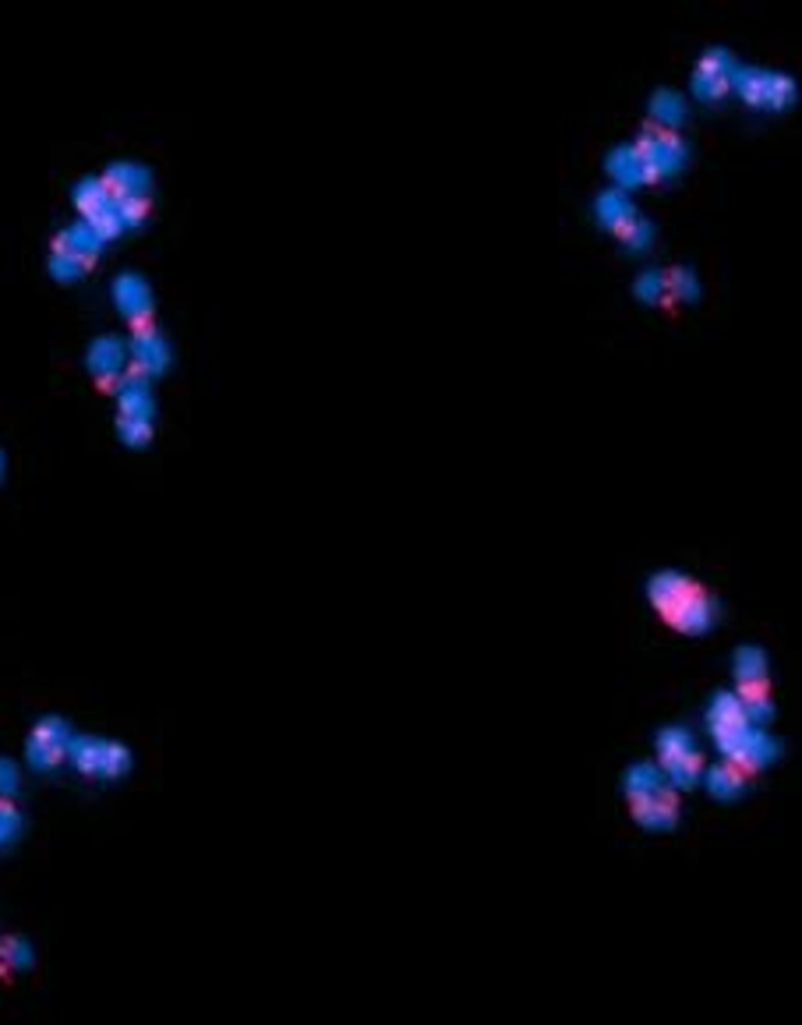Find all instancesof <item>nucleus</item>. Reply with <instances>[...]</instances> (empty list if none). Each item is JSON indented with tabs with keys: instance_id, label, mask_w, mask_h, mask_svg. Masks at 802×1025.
I'll list each match as a JSON object with an SVG mask.
<instances>
[{
	"instance_id": "1",
	"label": "nucleus",
	"mask_w": 802,
	"mask_h": 1025,
	"mask_svg": "<svg viewBox=\"0 0 802 1025\" xmlns=\"http://www.w3.org/2000/svg\"><path fill=\"white\" fill-rule=\"evenodd\" d=\"M664 619H668V626H675L683 633H703L707 626L714 623V598L700 584H690V590L664 612Z\"/></svg>"
},
{
	"instance_id": "2",
	"label": "nucleus",
	"mask_w": 802,
	"mask_h": 1025,
	"mask_svg": "<svg viewBox=\"0 0 802 1025\" xmlns=\"http://www.w3.org/2000/svg\"><path fill=\"white\" fill-rule=\"evenodd\" d=\"M690 584H693V580H686L683 573H657L654 580H651V587H647V590H651V605L664 616V612L690 590Z\"/></svg>"
},
{
	"instance_id": "3",
	"label": "nucleus",
	"mask_w": 802,
	"mask_h": 1025,
	"mask_svg": "<svg viewBox=\"0 0 802 1025\" xmlns=\"http://www.w3.org/2000/svg\"><path fill=\"white\" fill-rule=\"evenodd\" d=\"M608 167H612V174H616L619 181H625V184L644 181V174H647V167H644V156H640V148H636V146L616 148V152H612V159H608Z\"/></svg>"
},
{
	"instance_id": "4",
	"label": "nucleus",
	"mask_w": 802,
	"mask_h": 1025,
	"mask_svg": "<svg viewBox=\"0 0 802 1025\" xmlns=\"http://www.w3.org/2000/svg\"><path fill=\"white\" fill-rule=\"evenodd\" d=\"M117 297H120V304H124V311H128L131 319H142V315L148 311V293L135 276H124V280H120Z\"/></svg>"
},
{
	"instance_id": "5",
	"label": "nucleus",
	"mask_w": 802,
	"mask_h": 1025,
	"mask_svg": "<svg viewBox=\"0 0 802 1025\" xmlns=\"http://www.w3.org/2000/svg\"><path fill=\"white\" fill-rule=\"evenodd\" d=\"M664 768H668V774H672L675 781L690 785L696 774H700V768H703V761H700V753H696V750H686V753H679V757H668V761H664Z\"/></svg>"
},
{
	"instance_id": "6",
	"label": "nucleus",
	"mask_w": 802,
	"mask_h": 1025,
	"mask_svg": "<svg viewBox=\"0 0 802 1025\" xmlns=\"http://www.w3.org/2000/svg\"><path fill=\"white\" fill-rule=\"evenodd\" d=\"M735 675H739V683H749V679H767L764 655H760V651H753V647L739 651V658H735Z\"/></svg>"
},
{
	"instance_id": "7",
	"label": "nucleus",
	"mask_w": 802,
	"mask_h": 1025,
	"mask_svg": "<svg viewBox=\"0 0 802 1025\" xmlns=\"http://www.w3.org/2000/svg\"><path fill=\"white\" fill-rule=\"evenodd\" d=\"M707 781H711V789H714L718 796H731V792H739L742 774H739L735 764H718V768L707 774Z\"/></svg>"
},
{
	"instance_id": "8",
	"label": "nucleus",
	"mask_w": 802,
	"mask_h": 1025,
	"mask_svg": "<svg viewBox=\"0 0 802 1025\" xmlns=\"http://www.w3.org/2000/svg\"><path fill=\"white\" fill-rule=\"evenodd\" d=\"M651 110H654L657 120H668V124H675V120L683 117V100H679L675 92H657L654 100H651Z\"/></svg>"
},
{
	"instance_id": "9",
	"label": "nucleus",
	"mask_w": 802,
	"mask_h": 1025,
	"mask_svg": "<svg viewBox=\"0 0 802 1025\" xmlns=\"http://www.w3.org/2000/svg\"><path fill=\"white\" fill-rule=\"evenodd\" d=\"M657 750H661V761H668V757H679V753H686V750H693V746H690V735L683 733V729H668V733H661V739H657Z\"/></svg>"
},
{
	"instance_id": "10",
	"label": "nucleus",
	"mask_w": 802,
	"mask_h": 1025,
	"mask_svg": "<svg viewBox=\"0 0 802 1025\" xmlns=\"http://www.w3.org/2000/svg\"><path fill=\"white\" fill-rule=\"evenodd\" d=\"M696 85H700L696 92H700L703 100H718V96L725 92V85H729V81H725V74L721 72H707V68H700V72H696Z\"/></svg>"
},
{
	"instance_id": "11",
	"label": "nucleus",
	"mask_w": 802,
	"mask_h": 1025,
	"mask_svg": "<svg viewBox=\"0 0 802 1025\" xmlns=\"http://www.w3.org/2000/svg\"><path fill=\"white\" fill-rule=\"evenodd\" d=\"M597 213H601V216H605V220H608V223H616V226H619L622 220H629V216H633V209H629V202H622V195H616V191L601 198V206H597Z\"/></svg>"
},
{
	"instance_id": "12",
	"label": "nucleus",
	"mask_w": 802,
	"mask_h": 1025,
	"mask_svg": "<svg viewBox=\"0 0 802 1025\" xmlns=\"http://www.w3.org/2000/svg\"><path fill=\"white\" fill-rule=\"evenodd\" d=\"M117 365H120V350L113 347V340H100V347L92 350V368L107 375V371H117Z\"/></svg>"
},
{
	"instance_id": "13",
	"label": "nucleus",
	"mask_w": 802,
	"mask_h": 1025,
	"mask_svg": "<svg viewBox=\"0 0 802 1025\" xmlns=\"http://www.w3.org/2000/svg\"><path fill=\"white\" fill-rule=\"evenodd\" d=\"M25 962H29V948L18 937H7L0 944V965H25Z\"/></svg>"
}]
</instances>
